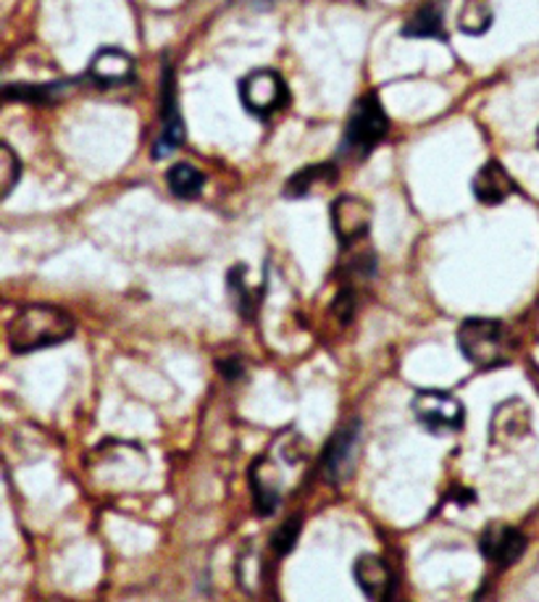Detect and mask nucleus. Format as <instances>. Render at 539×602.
I'll use <instances>...</instances> for the list:
<instances>
[{"mask_svg":"<svg viewBox=\"0 0 539 602\" xmlns=\"http://www.w3.org/2000/svg\"><path fill=\"white\" fill-rule=\"evenodd\" d=\"M74 335V322L68 313L53 305H29L18 311L9 326V344L14 353H35L53 348Z\"/></svg>","mask_w":539,"mask_h":602,"instance_id":"nucleus-1","label":"nucleus"},{"mask_svg":"<svg viewBox=\"0 0 539 602\" xmlns=\"http://www.w3.org/2000/svg\"><path fill=\"white\" fill-rule=\"evenodd\" d=\"M457 348L476 368H494L507 361L505 326L494 318H468L457 329Z\"/></svg>","mask_w":539,"mask_h":602,"instance_id":"nucleus-2","label":"nucleus"},{"mask_svg":"<svg viewBox=\"0 0 539 602\" xmlns=\"http://www.w3.org/2000/svg\"><path fill=\"white\" fill-rule=\"evenodd\" d=\"M390 131V118H387L385 109H381L379 98L374 92L363 96L355 103L353 114L348 118L342 137V155L348 159H366L372 150L379 146Z\"/></svg>","mask_w":539,"mask_h":602,"instance_id":"nucleus-3","label":"nucleus"},{"mask_svg":"<svg viewBox=\"0 0 539 602\" xmlns=\"http://www.w3.org/2000/svg\"><path fill=\"white\" fill-rule=\"evenodd\" d=\"M287 98H290V92H287L285 79L274 68H255L240 81L242 105H246L248 114L259 118H266L285 109Z\"/></svg>","mask_w":539,"mask_h":602,"instance_id":"nucleus-4","label":"nucleus"},{"mask_svg":"<svg viewBox=\"0 0 539 602\" xmlns=\"http://www.w3.org/2000/svg\"><path fill=\"white\" fill-rule=\"evenodd\" d=\"M413 413L416 422L431 435H448L457 431L466 418V407L455 394L442 390H422L413 398Z\"/></svg>","mask_w":539,"mask_h":602,"instance_id":"nucleus-5","label":"nucleus"},{"mask_svg":"<svg viewBox=\"0 0 539 602\" xmlns=\"http://www.w3.org/2000/svg\"><path fill=\"white\" fill-rule=\"evenodd\" d=\"M372 216V205L359 196H340L331 203V227L344 248L368 235Z\"/></svg>","mask_w":539,"mask_h":602,"instance_id":"nucleus-6","label":"nucleus"},{"mask_svg":"<svg viewBox=\"0 0 539 602\" xmlns=\"http://www.w3.org/2000/svg\"><path fill=\"white\" fill-rule=\"evenodd\" d=\"M359 442L361 424H350L331 437L327 453H324V468H327L331 481H344L353 474L359 463Z\"/></svg>","mask_w":539,"mask_h":602,"instance_id":"nucleus-7","label":"nucleus"},{"mask_svg":"<svg viewBox=\"0 0 539 602\" xmlns=\"http://www.w3.org/2000/svg\"><path fill=\"white\" fill-rule=\"evenodd\" d=\"M481 555L487 561L498 563V566H513L526 550V537L518 529L505 524H492L487 526V531L481 535Z\"/></svg>","mask_w":539,"mask_h":602,"instance_id":"nucleus-8","label":"nucleus"},{"mask_svg":"<svg viewBox=\"0 0 539 602\" xmlns=\"http://www.w3.org/2000/svg\"><path fill=\"white\" fill-rule=\"evenodd\" d=\"M87 77L98 87H122L135 79V59L118 48H103L92 55Z\"/></svg>","mask_w":539,"mask_h":602,"instance_id":"nucleus-9","label":"nucleus"},{"mask_svg":"<svg viewBox=\"0 0 539 602\" xmlns=\"http://www.w3.org/2000/svg\"><path fill=\"white\" fill-rule=\"evenodd\" d=\"M161 137L155 140L153 159H164L172 155L181 142H185V124H181V114L177 105V87H174L172 72L164 74V109H161Z\"/></svg>","mask_w":539,"mask_h":602,"instance_id":"nucleus-10","label":"nucleus"},{"mask_svg":"<svg viewBox=\"0 0 539 602\" xmlns=\"http://www.w3.org/2000/svg\"><path fill=\"white\" fill-rule=\"evenodd\" d=\"M250 489H253V505L259 516H272L279 507L281 479L279 468L266 457H259L250 468Z\"/></svg>","mask_w":539,"mask_h":602,"instance_id":"nucleus-11","label":"nucleus"},{"mask_svg":"<svg viewBox=\"0 0 539 602\" xmlns=\"http://www.w3.org/2000/svg\"><path fill=\"white\" fill-rule=\"evenodd\" d=\"M474 198L485 205H498L503 203L516 192V181L511 179V174L500 166L498 161H487L485 166L476 172V177L472 181Z\"/></svg>","mask_w":539,"mask_h":602,"instance_id":"nucleus-12","label":"nucleus"},{"mask_svg":"<svg viewBox=\"0 0 539 602\" xmlns=\"http://www.w3.org/2000/svg\"><path fill=\"white\" fill-rule=\"evenodd\" d=\"M353 574H355V581H359V587L366 592V598H372V600H390L392 598V589H394L392 570L379 555L355 557Z\"/></svg>","mask_w":539,"mask_h":602,"instance_id":"nucleus-13","label":"nucleus"},{"mask_svg":"<svg viewBox=\"0 0 539 602\" xmlns=\"http://www.w3.org/2000/svg\"><path fill=\"white\" fill-rule=\"evenodd\" d=\"M403 37H413V40H448V33H444V9L440 3H426L413 14L403 27Z\"/></svg>","mask_w":539,"mask_h":602,"instance_id":"nucleus-14","label":"nucleus"},{"mask_svg":"<svg viewBox=\"0 0 539 602\" xmlns=\"http://www.w3.org/2000/svg\"><path fill=\"white\" fill-rule=\"evenodd\" d=\"M337 179V168L331 163H316V166L300 168L294 177L287 179L285 196L287 198H303L309 192L316 190V187H327Z\"/></svg>","mask_w":539,"mask_h":602,"instance_id":"nucleus-15","label":"nucleus"},{"mask_svg":"<svg viewBox=\"0 0 539 602\" xmlns=\"http://www.w3.org/2000/svg\"><path fill=\"white\" fill-rule=\"evenodd\" d=\"M166 185L172 190V196L181 200H196L203 192L205 177L192 163H174L166 174Z\"/></svg>","mask_w":539,"mask_h":602,"instance_id":"nucleus-16","label":"nucleus"},{"mask_svg":"<svg viewBox=\"0 0 539 602\" xmlns=\"http://www.w3.org/2000/svg\"><path fill=\"white\" fill-rule=\"evenodd\" d=\"M248 268L246 266H235L229 272V294L231 300H235V305L240 309V313L246 318H253L255 316V309H259V300H261V292H250L248 287Z\"/></svg>","mask_w":539,"mask_h":602,"instance_id":"nucleus-17","label":"nucleus"},{"mask_svg":"<svg viewBox=\"0 0 539 602\" xmlns=\"http://www.w3.org/2000/svg\"><path fill=\"white\" fill-rule=\"evenodd\" d=\"M61 92H64V85H9L3 90V98L48 105V103H55Z\"/></svg>","mask_w":539,"mask_h":602,"instance_id":"nucleus-18","label":"nucleus"},{"mask_svg":"<svg viewBox=\"0 0 539 602\" xmlns=\"http://www.w3.org/2000/svg\"><path fill=\"white\" fill-rule=\"evenodd\" d=\"M529 407H522L518 416H511V403L500 405L498 413H494V424H505L503 431H494V437H524L529 431Z\"/></svg>","mask_w":539,"mask_h":602,"instance_id":"nucleus-19","label":"nucleus"},{"mask_svg":"<svg viewBox=\"0 0 539 602\" xmlns=\"http://www.w3.org/2000/svg\"><path fill=\"white\" fill-rule=\"evenodd\" d=\"M18 177H22V163H18L16 153L11 150L9 142H3V146H0V198L11 196Z\"/></svg>","mask_w":539,"mask_h":602,"instance_id":"nucleus-20","label":"nucleus"},{"mask_svg":"<svg viewBox=\"0 0 539 602\" xmlns=\"http://www.w3.org/2000/svg\"><path fill=\"white\" fill-rule=\"evenodd\" d=\"M490 22H492V16L485 5L468 3L466 9L461 11V24H457V27L468 35H481L487 27H490Z\"/></svg>","mask_w":539,"mask_h":602,"instance_id":"nucleus-21","label":"nucleus"},{"mask_svg":"<svg viewBox=\"0 0 539 602\" xmlns=\"http://www.w3.org/2000/svg\"><path fill=\"white\" fill-rule=\"evenodd\" d=\"M300 526H303V518H300V516H292V518H287V522L281 524L277 531H274V537H272L274 553H277V555H287V553H290V550L294 548V542H298Z\"/></svg>","mask_w":539,"mask_h":602,"instance_id":"nucleus-22","label":"nucleus"},{"mask_svg":"<svg viewBox=\"0 0 539 602\" xmlns=\"http://www.w3.org/2000/svg\"><path fill=\"white\" fill-rule=\"evenodd\" d=\"M353 309H355L353 294L344 290V292L340 294V298L335 300V313L342 318V322H350V316H353Z\"/></svg>","mask_w":539,"mask_h":602,"instance_id":"nucleus-23","label":"nucleus"},{"mask_svg":"<svg viewBox=\"0 0 539 602\" xmlns=\"http://www.w3.org/2000/svg\"><path fill=\"white\" fill-rule=\"evenodd\" d=\"M222 372L224 376H227V379H237V376H240V361H229V363H222Z\"/></svg>","mask_w":539,"mask_h":602,"instance_id":"nucleus-24","label":"nucleus"},{"mask_svg":"<svg viewBox=\"0 0 539 602\" xmlns=\"http://www.w3.org/2000/svg\"><path fill=\"white\" fill-rule=\"evenodd\" d=\"M537 142H539V131H537Z\"/></svg>","mask_w":539,"mask_h":602,"instance_id":"nucleus-25","label":"nucleus"}]
</instances>
